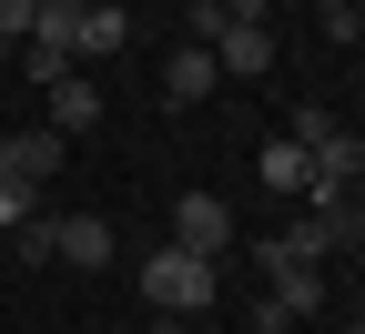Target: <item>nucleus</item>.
Returning <instances> with one entry per match:
<instances>
[{
  "mask_svg": "<svg viewBox=\"0 0 365 334\" xmlns=\"http://www.w3.org/2000/svg\"><path fill=\"white\" fill-rule=\"evenodd\" d=\"M31 21H41V0H0V41H11V51L31 41Z\"/></svg>",
  "mask_w": 365,
  "mask_h": 334,
  "instance_id": "nucleus-14",
  "label": "nucleus"
},
{
  "mask_svg": "<svg viewBox=\"0 0 365 334\" xmlns=\"http://www.w3.org/2000/svg\"><path fill=\"white\" fill-rule=\"evenodd\" d=\"M355 51H365V0H355Z\"/></svg>",
  "mask_w": 365,
  "mask_h": 334,
  "instance_id": "nucleus-17",
  "label": "nucleus"
},
{
  "mask_svg": "<svg viewBox=\"0 0 365 334\" xmlns=\"http://www.w3.org/2000/svg\"><path fill=\"white\" fill-rule=\"evenodd\" d=\"M213 91H223V61L182 41V51L163 61V102H173V112H193V102H213Z\"/></svg>",
  "mask_w": 365,
  "mask_h": 334,
  "instance_id": "nucleus-7",
  "label": "nucleus"
},
{
  "mask_svg": "<svg viewBox=\"0 0 365 334\" xmlns=\"http://www.w3.org/2000/svg\"><path fill=\"white\" fill-rule=\"evenodd\" d=\"M153 334H182V314H163V324H153Z\"/></svg>",
  "mask_w": 365,
  "mask_h": 334,
  "instance_id": "nucleus-19",
  "label": "nucleus"
},
{
  "mask_svg": "<svg viewBox=\"0 0 365 334\" xmlns=\"http://www.w3.org/2000/svg\"><path fill=\"white\" fill-rule=\"evenodd\" d=\"M91 122H102V91H91L81 71H61V81H51V132L71 142V132H91Z\"/></svg>",
  "mask_w": 365,
  "mask_h": 334,
  "instance_id": "nucleus-10",
  "label": "nucleus"
},
{
  "mask_svg": "<svg viewBox=\"0 0 365 334\" xmlns=\"http://www.w3.org/2000/svg\"><path fill=\"white\" fill-rule=\"evenodd\" d=\"M325 132H335V112H325V102H304V112H294V132H284V142H294V152H314V142H325Z\"/></svg>",
  "mask_w": 365,
  "mask_h": 334,
  "instance_id": "nucleus-13",
  "label": "nucleus"
},
{
  "mask_svg": "<svg viewBox=\"0 0 365 334\" xmlns=\"http://www.w3.org/2000/svg\"><path fill=\"white\" fill-rule=\"evenodd\" d=\"M122 41H132V11H122V0H81V41H71V61H112Z\"/></svg>",
  "mask_w": 365,
  "mask_h": 334,
  "instance_id": "nucleus-8",
  "label": "nucleus"
},
{
  "mask_svg": "<svg viewBox=\"0 0 365 334\" xmlns=\"http://www.w3.org/2000/svg\"><path fill=\"white\" fill-rule=\"evenodd\" d=\"M223 21H254V31H274V0H213Z\"/></svg>",
  "mask_w": 365,
  "mask_h": 334,
  "instance_id": "nucleus-15",
  "label": "nucleus"
},
{
  "mask_svg": "<svg viewBox=\"0 0 365 334\" xmlns=\"http://www.w3.org/2000/svg\"><path fill=\"white\" fill-rule=\"evenodd\" d=\"M345 203H355V213H365V172H355V193H345Z\"/></svg>",
  "mask_w": 365,
  "mask_h": 334,
  "instance_id": "nucleus-18",
  "label": "nucleus"
},
{
  "mask_svg": "<svg viewBox=\"0 0 365 334\" xmlns=\"http://www.w3.org/2000/svg\"><path fill=\"white\" fill-rule=\"evenodd\" d=\"M355 334H365V324H355Z\"/></svg>",
  "mask_w": 365,
  "mask_h": 334,
  "instance_id": "nucleus-21",
  "label": "nucleus"
},
{
  "mask_svg": "<svg viewBox=\"0 0 365 334\" xmlns=\"http://www.w3.org/2000/svg\"><path fill=\"white\" fill-rule=\"evenodd\" d=\"M213 294H223V263H203V254H182V244L143 254V304H153V314H203Z\"/></svg>",
  "mask_w": 365,
  "mask_h": 334,
  "instance_id": "nucleus-1",
  "label": "nucleus"
},
{
  "mask_svg": "<svg viewBox=\"0 0 365 334\" xmlns=\"http://www.w3.org/2000/svg\"><path fill=\"white\" fill-rule=\"evenodd\" d=\"M213 61H223V81H254V71H274V31H254V21H223Z\"/></svg>",
  "mask_w": 365,
  "mask_h": 334,
  "instance_id": "nucleus-9",
  "label": "nucleus"
},
{
  "mask_svg": "<svg viewBox=\"0 0 365 334\" xmlns=\"http://www.w3.org/2000/svg\"><path fill=\"white\" fill-rule=\"evenodd\" d=\"M264 193H304V152H294V142H264Z\"/></svg>",
  "mask_w": 365,
  "mask_h": 334,
  "instance_id": "nucleus-11",
  "label": "nucleus"
},
{
  "mask_svg": "<svg viewBox=\"0 0 365 334\" xmlns=\"http://www.w3.org/2000/svg\"><path fill=\"white\" fill-rule=\"evenodd\" d=\"M51 263L102 273V263H112V223H102V213H51Z\"/></svg>",
  "mask_w": 365,
  "mask_h": 334,
  "instance_id": "nucleus-5",
  "label": "nucleus"
},
{
  "mask_svg": "<svg viewBox=\"0 0 365 334\" xmlns=\"http://www.w3.org/2000/svg\"><path fill=\"white\" fill-rule=\"evenodd\" d=\"M61 172V132H0V182H51Z\"/></svg>",
  "mask_w": 365,
  "mask_h": 334,
  "instance_id": "nucleus-6",
  "label": "nucleus"
},
{
  "mask_svg": "<svg viewBox=\"0 0 365 334\" xmlns=\"http://www.w3.org/2000/svg\"><path fill=\"white\" fill-rule=\"evenodd\" d=\"M355 172H365V132L335 122V132L304 152V203H345V193H355Z\"/></svg>",
  "mask_w": 365,
  "mask_h": 334,
  "instance_id": "nucleus-3",
  "label": "nucleus"
},
{
  "mask_svg": "<svg viewBox=\"0 0 365 334\" xmlns=\"http://www.w3.org/2000/svg\"><path fill=\"white\" fill-rule=\"evenodd\" d=\"M254 263H264V304L284 314V324L325 314V263H304V254H284V244H254Z\"/></svg>",
  "mask_w": 365,
  "mask_h": 334,
  "instance_id": "nucleus-2",
  "label": "nucleus"
},
{
  "mask_svg": "<svg viewBox=\"0 0 365 334\" xmlns=\"http://www.w3.org/2000/svg\"><path fill=\"white\" fill-rule=\"evenodd\" d=\"M173 244L203 254V263H223V244H234V203H223V193H182V203H173Z\"/></svg>",
  "mask_w": 365,
  "mask_h": 334,
  "instance_id": "nucleus-4",
  "label": "nucleus"
},
{
  "mask_svg": "<svg viewBox=\"0 0 365 334\" xmlns=\"http://www.w3.org/2000/svg\"><path fill=\"white\" fill-rule=\"evenodd\" d=\"M0 61H11V41H0Z\"/></svg>",
  "mask_w": 365,
  "mask_h": 334,
  "instance_id": "nucleus-20",
  "label": "nucleus"
},
{
  "mask_svg": "<svg viewBox=\"0 0 365 334\" xmlns=\"http://www.w3.org/2000/svg\"><path fill=\"white\" fill-rule=\"evenodd\" d=\"M31 213H41V193H31V182H0V233H21Z\"/></svg>",
  "mask_w": 365,
  "mask_h": 334,
  "instance_id": "nucleus-12",
  "label": "nucleus"
},
{
  "mask_svg": "<svg viewBox=\"0 0 365 334\" xmlns=\"http://www.w3.org/2000/svg\"><path fill=\"white\" fill-rule=\"evenodd\" d=\"M304 11H314V21H335V11H355V0H304Z\"/></svg>",
  "mask_w": 365,
  "mask_h": 334,
  "instance_id": "nucleus-16",
  "label": "nucleus"
}]
</instances>
